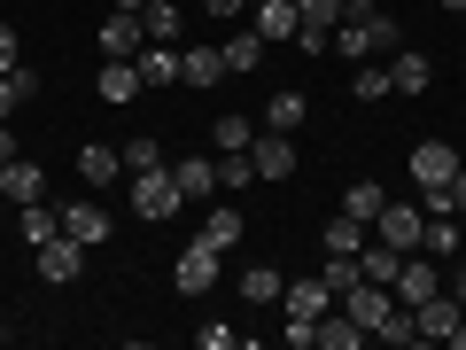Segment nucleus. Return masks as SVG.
Returning a JSON list of instances; mask_svg holds the SVG:
<instances>
[{
    "label": "nucleus",
    "mask_w": 466,
    "mask_h": 350,
    "mask_svg": "<svg viewBox=\"0 0 466 350\" xmlns=\"http://www.w3.org/2000/svg\"><path fill=\"white\" fill-rule=\"evenodd\" d=\"M451 180H459V149H451V140H420V149H412L420 211H451Z\"/></svg>",
    "instance_id": "f257e3e1"
},
{
    "label": "nucleus",
    "mask_w": 466,
    "mask_h": 350,
    "mask_svg": "<svg viewBox=\"0 0 466 350\" xmlns=\"http://www.w3.org/2000/svg\"><path fill=\"white\" fill-rule=\"evenodd\" d=\"M179 171H171V164H148V171H133V211L140 218H171V211H179Z\"/></svg>",
    "instance_id": "f03ea898"
},
{
    "label": "nucleus",
    "mask_w": 466,
    "mask_h": 350,
    "mask_svg": "<svg viewBox=\"0 0 466 350\" xmlns=\"http://www.w3.org/2000/svg\"><path fill=\"white\" fill-rule=\"evenodd\" d=\"M373 242H389V250L412 257L420 242H428V211H420V202H381V218H373Z\"/></svg>",
    "instance_id": "7ed1b4c3"
},
{
    "label": "nucleus",
    "mask_w": 466,
    "mask_h": 350,
    "mask_svg": "<svg viewBox=\"0 0 466 350\" xmlns=\"http://www.w3.org/2000/svg\"><path fill=\"white\" fill-rule=\"evenodd\" d=\"M218 265H226V257L195 233V242L179 250V265H171V288H179V296H210V288H218Z\"/></svg>",
    "instance_id": "20e7f679"
},
{
    "label": "nucleus",
    "mask_w": 466,
    "mask_h": 350,
    "mask_svg": "<svg viewBox=\"0 0 466 350\" xmlns=\"http://www.w3.org/2000/svg\"><path fill=\"white\" fill-rule=\"evenodd\" d=\"M55 211H63V233H70V242H86V250L109 242V202H55Z\"/></svg>",
    "instance_id": "39448f33"
},
{
    "label": "nucleus",
    "mask_w": 466,
    "mask_h": 350,
    "mask_svg": "<svg viewBox=\"0 0 466 350\" xmlns=\"http://www.w3.org/2000/svg\"><path fill=\"white\" fill-rule=\"evenodd\" d=\"M249 164H257V180H296V140H288V133H257L249 140Z\"/></svg>",
    "instance_id": "423d86ee"
},
{
    "label": "nucleus",
    "mask_w": 466,
    "mask_h": 350,
    "mask_svg": "<svg viewBox=\"0 0 466 350\" xmlns=\"http://www.w3.org/2000/svg\"><path fill=\"white\" fill-rule=\"evenodd\" d=\"M412 319H420V343H451V335H459V296H443V288H435L428 304H412Z\"/></svg>",
    "instance_id": "0eeeda50"
},
{
    "label": "nucleus",
    "mask_w": 466,
    "mask_h": 350,
    "mask_svg": "<svg viewBox=\"0 0 466 350\" xmlns=\"http://www.w3.org/2000/svg\"><path fill=\"white\" fill-rule=\"evenodd\" d=\"M148 47V32H140L133 8H116V16H101V55H116V63H133V55Z\"/></svg>",
    "instance_id": "6e6552de"
},
{
    "label": "nucleus",
    "mask_w": 466,
    "mask_h": 350,
    "mask_svg": "<svg viewBox=\"0 0 466 350\" xmlns=\"http://www.w3.org/2000/svg\"><path fill=\"white\" fill-rule=\"evenodd\" d=\"M39 273H47V281H78V273H86V242L47 233V242H39Z\"/></svg>",
    "instance_id": "1a4fd4ad"
},
{
    "label": "nucleus",
    "mask_w": 466,
    "mask_h": 350,
    "mask_svg": "<svg viewBox=\"0 0 466 350\" xmlns=\"http://www.w3.org/2000/svg\"><path fill=\"white\" fill-rule=\"evenodd\" d=\"M280 296H288V319H327L334 304H342L327 281H319V273H303V281H296V288H280Z\"/></svg>",
    "instance_id": "9d476101"
},
{
    "label": "nucleus",
    "mask_w": 466,
    "mask_h": 350,
    "mask_svg": "<svg viewBox=\"0 0 466 350\" xmlns=\"http://www.w3.org/2000/svg\"><path fill=\"white\" fill-rule=\"evenodd\" d=\"M0 195L8 202H39L47 195V171H39L32 156H8V164H0Z\"/></svg>",
    "instance_id": "9b49d317"
},
{
    "label": "nucleus",
    "mask_w": 466,
    "mask_h": 350,
    "mask_svg": "<svg viewBox=\"0 0 466 350\" xmlns=\"http://www.w3.org/2000/svg\"><path fill=\"white\" fill-rule=\"evenodd\" d=\"M133 63H140V86H171V78L187 86V70H179V47H164V39H148V47H140Z\"/></svg>",
    "instance_id": "f8f14e48"
},
{
    "label": "nucleus",
    "mask_w": 466,
    "mask_h": 350,
    "mask_svg": "<svg viewBox=\"0 0 466 350\" xmlns=\"http://www.w3.org/2000/svg\"><path fill=\"white\" fill-rule=\"evenodd\" d=\"M78 180L86 187H116L125 180V156H116L109 140H94V149H78Z\"/></svg>",
    "instance_id": "ddd939ff"
},
{
    "label": "nucleus",
    "mask_w": 466,
    "mask_h": 350,
    "mask_svg": "<svg viewBox=\"0 0 466 350\" xmlns=\"http://www.w3.org/2000/svg\"><path fill=\"white\" fill-rule=\"evenodd\" d=\"M218 47H226V70H257L265 63V32H257V24H233Z\"/></svg>",
    "instance_id": "4468645a"
},
{
    "label": "nucleus",
    "mask_w": 466,
    "mask_h": 350,
    "mask_svg": "<svg viewBox=\"0 0 466 350\" xmlns=\"http://www.w3.org/2000/svg\"><path fill=\"white\" fill-rule=\"evenodd\" d=\"M249 24H257V32H265V47H272V39H296V0H257V8H249Z\"/></svg>",
    "instance_id": "2eb2a0df"
},
{
    "label": "nucleus",
    "mask_w": 466,
    "mask_h": 350,
    "mask_svg": "<svg viewBox=\"0 0 466 350\" xmlns=\"http://www.w3.org/2000/svg\"><path fill=\"white\" fill-rule=\"evenodd\" d=\"M428 78H435V63H428V55H412V47H397V55H389V86H397V94H428Z\"/></svg>",
    "instance_id": "dca6fc26"
},
{
    "label": "nucleus",
    "mask_w": 466,
    "mask_h": 350,
    "mask_svg": "<svg viewBox=\"0 0 466 350\" xmlns=\"http://www.w3.org/2000/svg\"><path fill=\"white\" fill-rule=\"evenodd\" d=\"M303 117H311V101H303V94H296V86H280V94H272V101H265V133H296Z\"/></svg>",
    "instance_id": "f3484780"
},
{
    "label": "nucleus",
    "mask_w": 466,
    "mask_h": 350,
    "mask_svg": "<svg viewBox=\"0 0 466 350\" xmlns=\"http://www.w3.org/2000/svg\"><path fill=\"white\" fill-rule=\"evenodd\" d=\"M101 101H133L140 94V63H116V55H101Z\"/></svg>",
    "instance_id": "a211bd4d"
},
{
    "label": "nucleus",
    "mask_w": 466,
    "mask_h": 350,
    "mask_svg": "<svg viewBox=\"0 0 466 350\" xmlns=\"http://www.w3.org/2000/svg\"><path fill=\"white\" fill-rule=\"evenodd\" d=\"M171 171H179V195H187V202L218 195V164H210V156H179V164H171Z\"/></svg>",
    "instance_id": "6ab92c4d"
},
{
    "label": "nucleus",
    "mask_w": 466,
    "mask_h": 350,
    "mask_svg": "<svg viewBox=\"0 0 466 350\" xmlns=\"http://www.w3.org/2000/svg\"><path fill=\"white\" fill-rule=\"evenodd\" d=\"M179 70H187V86H218L226 78V47H179Z\"/></svg>",
    "instance_id": "aec40b11"
},
{
    "label": "nucleus",
    "mask_w": 466,
    "mask_h": 350,
    "mask_svg": "<svg viewBox=\"0 0 466 350\" xmlns=\"http://www.w3.org/2000/svg\"><path fill=\"white\" fill-rule=\"evenodd\" d=\"M435 288H443V281H435V265H420V250H412V257H404V273H397V304H428Z\"/></svg>",
    "instance_id": "412c9836"
},
{
    "label": "nucleus",
    "mask_w": 466,
    "mask_h": 350,
    "mask_svg": "<svg viewBox=\"0 0 466 350\" xmlns=\"http://www.w3.org/2000/svg\"><path fill=\"white\" fill-rule=\"evenodd\" d=\"M202 242H210L218 257H226V250H241V211H233V202H218V211L202 218Z\"/></svg>",
    "instance_id": "4be33fe9"
},
{
    "label": "nucleus",
    "mask_w": 466,
    "mask_h": 350,
    "mask_svg": "<svg viewBox=\"0 0 466 350\" xmlns=\"http://www.w3.org/2000/svg\"><path fill=\"white\" fill-rule=\"evenodd\" d=\"M257 180V164H249V149H218V195H241V187Z\"/></svg>",
    "instance_id": "5701e85b"
},
{
    "label": "nucleus",
    "mask_w": 466,
    "mask_h": 350,
    "mask_svg": "<svg viewBox=\"0 0 466 350\" xmlns=\"http://www.w3.org/2000/svg\"><path fill=\"white\" fill-rule=\"evenodd\" d=\"M311 343H327V350H358V343H366V327H358L350 312H327V319H319V335H311Z\"/></svg>",
    "instance_id": "b1692460"
},
{
    "label": "nucleus",
    "mask_w": 466,
    "mask_h": 350,
    "mask_svg": "<svg viewBox=\"0 0 466 350\" xmlns=\"http://www.w3.org/2000/svg\"><path fill=\"white\" fill-rule=\"evenodd\" d=\"M280 273H272V265H241V304H280Z\"/></svg>",
    "instance_id": "393cba45"
},
{
    "label": "nucleus",
    "mask_w": 466,
    "mask_h": 350,
    "mask_svg": "<svg viewBox=\"0 0 466 350\" xmlns=\"http://www.w3.org/2000/svg\"><path fill=\"white\" fill-rule=\"evenodd\" d=\"M47 233H63V211H55V202H24V242H47Z\"/></svg>",
    "instance_id": "a878e982"
},
{
    "label": "nucleus",
    "mask_w": 466,
    "mask_h": 350,
    "mask_svg": "<svg viewBox=\"0 0 466 350\" xmlns=\"http://www.w3.org/2000/svg\"><path fill=\"white\" fill-rule=\"evenodd\" d=\"M140 32L171 47V39H179V8H171V0H148V8H140Z\"/></svg>",
    "instance_id": "bb28decb"
},
{
    "label": "nucleus",
    "mask_w": 466,
    "mask_h": 350,
    "mask_svg": "<svg viewBox=\"0 0 466 350\" xmlns=\"http://www.w3.org/2000/svg\"><path fill=\"white\" fill-rule=\"evenodd\" d=\"M116 156H125V171H148V164H164V133H133Z\"/></svg>",
    "instance_id": "cd10ccee"
},
{
    "label": "nucleus",
    "mask_w": 466,
    "mask_h": 350,
    "mask_svg": "<svg viewBox=\"0 0 466 350\" xmlns=\"http://www.w3.org/2000/svg\"><path fill=\"white\" fill-rule=\"evenodd\" d=\"M327 250H366V218L334 211V218H327Z\"/></svg>",
    "instance_id": "c85d7f7f"
},
{
    "label": "nucleus",
    "mask_w": 466,
    "mask_h": 350,
    "mask_svg": "<svg viewBox=\"0 0 466 350\" xmlns=\"http://www.w3.org/2000/svg\"><path fill=\"white\" fill-rule=\"evenodd\" d=\"M381 202H389L381 187H373V180H358V187L342 195V211H350V218H366V226H373V218H381Z\"/></svg>",
    "instance_id": "c756f323"
},
{
    "label": "nucleus",
    "mask_w": 466,
    "mask_h": 350,
    "mask_svg": "<svg viewBox=\"0 0 466 350\" xmlns=\"http://www.w3.org/2000/svg\"><path fill=\"white\" fill-rule=\"evenodd\" d=\"M350 94H358V101H381V94H397V86H389V70H381V63H358Z\"/></svg>",
    "instance_id": "7c9ffc66"
},
{
    "label": "nucleus",
    "mask_w": 466,
    "mask_h": 350,
    "mask_svg": "<svg viewBox=\"0 0 466 350\" xmlns=\"http://www.w3.org/2000/svg\"><path fill=\"white\" fill-rule=\"evenodd\" d=\"M420 250H435V257L459 250V226H451V211H428V242H420Z\"/></svg>",
    "instance_id": "2f4dec72"
},
{
    "label": "nucleus",
    "mask_w": 466,
    "mask_h": 350,
    "mask_svg": "<svg viewBox=\"0 0 466 350\" xmlns=\"http://www.w3.org/2000/svg\"><path fill=\"white\" fill-rule=\"evenodd\" d=\"M210 140H218V149H249V140H257V125H249V117H218V125H210Z\"/></svg>",
    "instance_id": "473e14b6"
},
{
    "label": "nucleus",
    "mask_w": 466,
    "mask_h": 350,
    "mask_svg": "<svg viewBox=\"0 0 466 350\" xmlns=\"http://www.w3.org/2000/svg\"><path fill=\"white\" fill-rule=\"evenodd\" d=\"M296 16L311 24V32H334V24H342V0H296Z\"/></svg>",
    "instance_id": "72a5a7b5"
},
{
    "label": "nucleus",
    "mask_w": 466,
    "mask_h": 350,
    "mask_svg": "<svg viewBox=\"0 0 466 350\" xmlns=\"http://www.w3.org/2000/svg\"><path fill=\"white\" fill-rule=\"evenodd\" d=\"M311 335H319V319H288L280 343H288V350H311Z\"/></svg>",
    "instance_id": "f704fd0d"
},
{
    "label": "nucleus",
    "mask_w": 466,
    "mask_h": 350,
    "mask_svg": "<svg viewBox=\"0 0 466 350\" xmlns=\"http://www.w3.org/2000/svg\"><path fill=\"white\" fill-rule=\"evenodd\" d=\"M195 343H202V350H226V343H233V327H226V319H202Z\"/></svg>",
    "instance_id": "c9c22d12"
},
{
    "label": "nucleus",
    "mask_w": 466,
    "mask_h": 350,
    "mask_svg": "<svg viewBox=\"0 0 466 350\" xmlns=\"http://www.w3.org/2000/svg\"><path fill=\"white\" fill-rule=\"evenodd\" d=\"M249 8H257V0H202V16H226V24H233V16H249Z\"/></svg>",
    "instance_id": "e433bc0d"
},
{
    "label": "nucleus",
    "mask_w": 466,
    "mask_h": 350,
    "mask_svg": "<svg viewBox=\"0 0 466 350\" xmlns=\"http://www.w3.org/2000/svg\"><path fill=\"white\" fill-rule=\"evenodd\" d=\"M16 63H24V47H16V32L0 24V70H16Z\"/></svg>",
    "instance_id": "4c0bfd02"
},
{
    "label": "nucleus",
    "mask_w": 466,
    "mask_h": 350,
    "mask_svg": "<svg viewBox=\"0 0 466 350\" xmlns=\"http://www.w3.org/2000/svg\"><path fill=\"white\" fill-rule=\"evenodd\" d=\"M451 218H466V164H459V180H451Z\"/></svg>",
    "instance_id": "58836bf2"
},
{
    "label": "nucleus",
    "mask_w": 466,
    "mask_h": 350,
    "mask_svg": "<svg viewBox=\"0 0 466 350\" xmlns=\"http://www.w3.org/2000/svg\"><path fill=\"white\" fill-rule=\"evenodd\" d=\"M16 101H24V94H16V78H8V70H0V117L16 109Z\"/></svg>",
    "instance_id": "ea45409f"
},
{
    "label": "nucleus",
    "mask_w": 466,
    "mask_h": 350,
    "mask_svg": "<svg viewBox=\"0 0 466 350\" xmlns=\"http://www.w3.org/2000/svg\"><path fill=\"white\" fill-rule=\"evenodd\" d=\"M8 156H16V133H8V125H0V164H8Z\"/></svg>",
    "instance_id": "a19ab883"
},
{
    "label": "nucleus",
    "mask_w": 466,
    "mask_h": 350,
    "mask_svg": "<svg viewBox=\"0 0 466 350\" xmlns=\"http://www.w3.org/2000/svg\"><path fill=\"white\" fill-rule=\"evenodd\" d=\"M451 296H459V312H466V273H459V288H451Z\"/></svg>",
    "instance_id": "79ce46f5"
},
{
    "label": "nucleus",
    "mask_w": 466,
    "mask_h": 350,
    "mask_svg": "<svg viewBox=\"0 0 466 350\" xmlns=\"http://www.w3.org/2000/svg\"><path fill=\"white\" fill-rule=\"evenodd\" d=\"M116 8H133V16H140V8H148V0H116Z\"/></svg>",
    "instance_id": "37998d69"
},
{
    "label": "nucleus",
    "mask_w": 466,
    "mask_h": 350,
    "mask_svg": "<svg viewBox=\"0 0 466 350\" xmlns=\"http://www.w3.org/2000/svg\"><path fill=\"white\" fill-rule=\"evenodd\" d=\"M443 8H451V16H466V0H443Z\"/></svg>",
    "instance_id": "c03bdc74"
},
{
    "label": "nucleus",
    "mask_w": 466,
    "mask_h": 350,
    "mask_svg": "<svg viewBox=\"0 0 466 350\" xmlns=\"http://www.w3.org/2000/svg\"><path fill=\"white\" fill-rule=\"evenodd\" d=\"M0 343H8V327H0Z\"/></svg>",
    "instance_id": "a18cd8bd"
},
{
    "label": "nucleus",
    "mask_w": 466,
    "mask_h": 350,
    "mask_svg": "<svg viewBox=\"0 0 466 350\" xmlns=\"http://www.w3.org/2000/svg\"><path fill=\"white\" fill-rule=\"evenodd\" d=\"M381 8H389V0H381Z\"/></svg>",
    "instance_id": "49530a36"
}]
</instances>
